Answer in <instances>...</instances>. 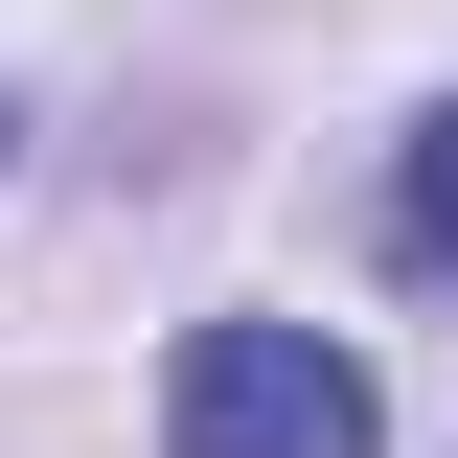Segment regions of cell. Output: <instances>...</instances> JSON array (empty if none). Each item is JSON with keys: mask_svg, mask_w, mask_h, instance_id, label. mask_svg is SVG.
I'll list each match as a JSON object with an SVG mask.
<instances>
[{"mask_svg": "<svg viewBox=\"0 0 458 458\" xmlns=\"http://www.w3.org/2000/svg\"><path fill=\"white\" fill-rule=\"evenodd\" d=\"M161 458H390V412H367V367L321 321H183Z\"/></svg>", "mask_w": 458, "mask_h": 458, "instance_id": "6da1fadb", "label": "cell"}, {"mask_svg": "<svg viewBox=\"0 0 458 458\" xmlns=\"http://www.w3.org/2000/svg\"><path fill=\"white\" fill-rule=\"evenodd\" d=\"M412 252L458 276V114H412Z\"/></svg>", "mask_w": 458, "mask_h": 458, "instance_id": "7a4b0ae2", "label": "cell"}]
</instances>
